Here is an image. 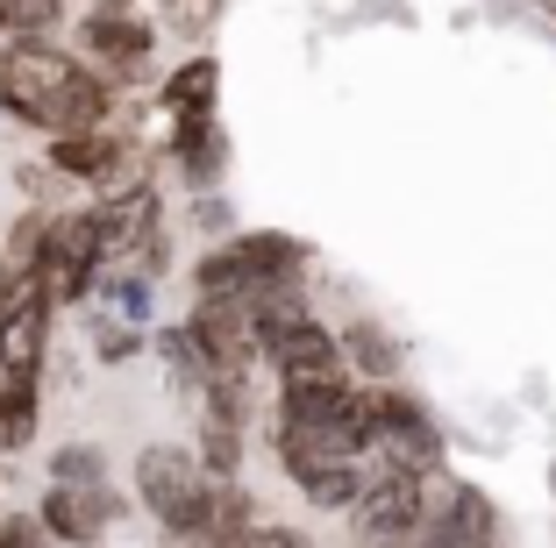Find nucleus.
Segmentation results:
<instances>
[{"mask_svg": "<svg viewBox=\"0 0 556 548\" xmlns=\"http://www.w3.org/2000/svg\"><path fill=\"white\" fill-rule=\"evenodd\" d=\"M0 107L29 122V129H100L108 114H115V93L100 79L86 58L58 50L50 36H8L0 50Z\"/></svg>", "mask_w": 556, "mask_h": 548, "instance_id": "f257e3e1", "label": "nucleus"}, {"mask_svg": "<svg viewBox=\"0 0 556 548\" xmlns=\"http://www.w3.org/2000/svg\"><path fill=\"white\" fill-rule=\"evenodd\" d=\"M207 477L200 449H179V442H150L136 456V499L164 520L172 541H207Z\"/></svg>", "mask_w": 556, "mask_h": 548, "instance_id": "f03ea898", "label": "nucleus"}, {"mask_svg": "<svg viewBox=\"0 0 556 548\" xmlns=\"http://www.w3.org/2000/svg\"><path fill=\"white\" fill-rule=\"evenodd\" d=\"M300 271H307V242L278 235V228H250V235H236V242H214L207 257L193 264V285L257 300V292H271V285H293Z\"/></svg>", "mask_w": 556, "mask_h": 548, "instance_id": "7ed1b4c3", "label": "nucleus"}, {"mask_svg": "<svg viewBox=\"0 0 556 548\" xmlns=\"http://www.w3.org/2000/svg\"><path fill=\"white\" fill-rule=\"evenodd\" d=\"M371 456L378 463L435 470L442 463V428L414 392H400L393 378H371Z\"/></svg>", "mask_w": 556, "mask_h": 548, "instance_id": "20e7f679", "label": "nucleus"}, {"mask_svg": "<svg viewBox=\"0 0 556 548\" xmlns=\"http://www.w3.org/2000/svg\"><path fill=\"white\" fill-rule=\"evenodd\" d=\"M421 492H428V506H421V541L471 548V541H492V534H500V506H492L478 484L450 477L442 463L421 470Z\"/></svg>", "mask_w": 556, "mask_h": 548, "instance_id": "39448f33", "label": "nucleus"}, {"mask_svg": "<svg viewBox=\"0 0 556 548\" xmlns=\"http://www.w3.org/2000/svg\"><path fill=\"white\" fill-rule=\"evenodd\" d=\"M421 470L407 463H378L371 456V484H364V499L350 506V527L364 534V541H414L421 534Z\"/></svg>", "mask_w": 556, "mask_h": 548, "instance_id": "423d86ee", "label": "nucleus"}, {"mask_svg": "<svg viewBox=\"0 0 556 548\" xmlns=\"http://www.w3.org/2000/svg\"><path fill=\"white\" fill-rule=\"evenodd\" d=\"M108 271V250H100V214H50V250H43V285L58 307L86 300Z\"/></svg>", "mask_w": 556, "mask_h": 548, "instance_id": "0eeeda50", "label": "nucleus"}, {"mask_svg": "<svg viewBox=\"0 0 556 548\" xmlns=\"http://www.w3.org/2000/svg\"><path fill=\"white\" fill-rule=\"evenodd\" d=\"M193 335H200V349L214 356V371H222V378H250V371H257V356H264L257 307H250L243 292H200Z\"/></svg>", "mask_w": 556, "mask_h": 548, "instance_id": "6e6552de", "label": "nucleus"}, {"mask_svg": "<svg viewBox=\"0 0 556 548\" xmlns=\"http://www.w3.org/2000/svg\"><path fill=\"white\" fill-rule=\"evenodd\" d=\"M150 43H157V29H150V22L136 15V8H93V15L79 22V50H86V65H93L108 86L143 79V72H150Z\"/></svg>", "mask_w": 556, "mask_h": 548, "instance_id": "1a4fd4ad", "label": "nucleus"}, {"mask_svg": "<svg viewBox=\"0 0 556 548\" xmlns=\"http://www.w3.org/2000/svg\"><path fill=\"white\" fill-rule=\"evenodd\" d=\"M250 378H214L200 392V463L207 470H243V420H250Z\"/></svg>", "mask_w": 556, "mask_h": 548, "instance_id": "9d476101", "label": "nucleus"}, {"mask_svg": "<svg viewBox=\"0 0 556 548\" xmlns=\"http://www.w3.org/2000/svg\"><path fill=\"white\" fill-rule=\"evenodd\" d=\"M93 214H100V250H108V264H129L136 250L157 264V193H150V186L100 200Z\"/></svg>", "mask_w": 556, "mask_h": 548, "instance_id": "9b49d317", "label": "nucleus"}, {"mask_svg": "<svg viewBox=\"0 0 556 548\" xmlns=\"http://www.w3.org/2000/svg\"><path fill=\"white\" fill-rule=\"evenodd\" d=\"M115 520H122V499L108 492V484H65V477H50L43 527L58 534V541H93V534L115 527Z\"/></svg>", "mask_w": 556, "mask_h": 548, "instance_id": "f8f14e48", "label": "nucleus"}, {"mask_svg": "<svg viewBox=\"0 0 556 548\" xmlns=\"http://www.w3.org/2000/svg\"><path fill=\"white\" fill-rule=\"evenodd\" d=\"M172 164H179L186 186H214L222 164H229V136L214 114H193V122H172Z\"/></svg>", "mask_w": 556, "mask_h": 548, "instance_id": "ddd939ff", "label": "nucleus"}, {"mask_svg": "<svg viewBox=\"0 0 556 548\" xmlns=\"http://www.w3.org/2000/svg\"><path fill=\"white\" fill-rule=\"evenodd\" d=\"M122 150H129V143H122L108 122H100V129H65V136H50V171H58V178H86V186H93Z\"/></svg>", "mask_w": 556, "mask_h": 548, "instance_id": "4468645a", "label": "nucleus"}, {"mask_svg": "<svg viewBox=\"0 0 556 548\" xmlns=\"http://www.w3.org/2000/svg\"><path fill=\"white\" fill-rule=\"evenodd\" d=\"M36 378L43 371H22V364L0 356V449H22V442L36 435V406H43Z\"/></svg>", "mask_w": 556, "mask_h": 548, "instance_id": "2eb2a0df", "label": "nucleus"}, {"mask_svg": "<svg viewBox=\"0 0 556 548\" xmlns=\"http://www.w3.org/2000/svg\"><path fill=\"white\" fill-rule=\"evenodd\" d=\"M214 93H222V65L200 50V58H186V65L164 79V100H157V107L172 114V122H193V114H214Z\"/></svg>", "mask_w": 556, "mask_h": 548, "instance_id": "dca6fc26", "label": "nucleus"}, {"mask_svg": "<svg viewBox=\"0 0 556 548\" xmlns=\"http://www.w3.org/2000/svg\"><path fill=\"white\" fill-rule=\"evenodd\" d=\"M150 342H157V356H164V378H172V392H207L214 378H222V371H214V356L200 349L193 321H186V328H157Z\"/></svg>", "mask_w": 556, "mask_h": 548, "instance_id": "f3484780", "label": "nucleus"}, {"mask_svg": "<svg viewBox=\"0 0 556 548\" xmlns=\"http://www.w3.org/2000/svg\"><path fill=\"white\" fill-rule=\"evenodd\" d=\"M250 492H243V477L236 470H214L207 477V541H243L250 527H257V513H250Z\"/></svg>", "mask_w": 556, "mask_h": 548, "instance_id": "a211bd4d", "label": "nucleus"}, {"mask_svg": "<svg viewBox=\"0 0 556 548\" xmlns=\"http://www.w3.org/2000/svg\"><path fill=\"white\" fill-rule=\"evenodd\" d=\"M343 349H350V371H364V378H393L400 371V342L386 335V328H371V321L343 328Z\"/></svg>", "mask_w": 556, "mask_h": 548, "instance_id": "6ab92c4d", "label": "nucleus"}, {"mask_svg": "<svg viewBox=\"0 0 556 548\" xmlns=\"http://www.w3.org/2000/svg\"><path fill=\"white\" fill-rule=\"evenodd\" d=\"M65 22V0H0V36H50Z\"/></svg>", "mask_w": 556, "mask_h": 548, "instance_id": "aec40b11", "label": "nucleus"}, {"mask_svg": "<svg viewBox=\"0 0 556 548\" xmlns=\"http://www.w3.org/2000/svg\"><path fill=\"white\" fill-rule=\"evenodd\" d=\"M43 250H50V214H22L15 235H8V264L15 271H43Z\"/></svg>", "mask_w": 556, "mask_h": 548, "instance_id": "412c9836", "label": "nucleus"}, {"mask_svg": "<svg viewBox=\"0 0 556 548\" xmlns=\"http://www.w3.org/2000/svg\"><path fill=\"white\" fill-rule=\"evenodd\" d=\"M50 477H65V484H108V463H100V449L72 442V449L50 456Z\"/></svg>", "mask_w": 556, "mask_h": 548, "instance_id": "4be33fe9", "label": "nucleus"}, {"mask_svg": "<svg viewBox=\"0 0 556 548\" xmlns=\"http://www.w3.org/2000/svg\"><path fill=\"white\" fill-rule=\"evenodd\" d=\"M108 307H115V321H143L150 314V278H108Z\"/></svg>", "mask_w": 556, "mask_h": 548, "instance_id": "5701e85b", "label": "nucleus"}, {"mask_svg": "<svg viewBox=\"0 0 556 548\" xmlns=\"http://www.w3.org/2000/svg\"><path fill=\"white\" fill-rule=\"evenodd\" d=\"M214 15H222V0H164V22L179 36H207Z\"/></svg>", "mask_w": 556, "mask_h": 548, "instance_id": "b1692460", "label": "nucleus"}, {"mask_svg": "<svg viewBox=\"0 0 556 548\" xmlns=\"http://www.w3.org/2000/svg\"><path fill=\"white\" fill-rule=\"evenodd\" d=\"M143 349V335L136 328H100V364H122V356Z\"/></svg>", "mask_w": 556, "mask_h": 548, "instance_id": "393cba45", "label": "nucleus"}, {"mask_svg": "<svg viewBox=\"0 0 556 548\" xmlns=\"http://www.w3.org/2000/svg\"><path fill=\"white\" fill-rule=\"evenodd\" d=\"M43 534H50V527H43V513H36V520H29V513H15L8 527H0V548H29V541H43Z\"/></svg>", "mask_w": 556, "mask_h": 548, "instance_id": "a878e982", "label": "nucleus"}, {"mask_svg": "<svg viewBox=\"0 0 556 548\" xmlns=\"http://www.w3.org/2000/svg\"><path fill=\"white\" fill-rule=\"evenodd\" d=\"M200 228H207V235H229V207H222V200H200Z\"/></svg>", "mask_w": 556, "mask_h": 548, "instance_id": "bb28decb", "label": "nucleus"}, {"mask_svg": "<svg viewBox=\"0 0 556 548\" xmlns=\"http://www.w3.org/2000/svg\"><path fill=\"white\" fill-rule=\"evenodd\" d=\"M93 8H136V0H93Z\"/></svg>", "mask_w": 556, "mask_h": 548, "instance_id": "cd10ccee", "label": "nucleus"}, {"mask_svg": "<svg viewBox=\"0 0 556 548\" xmlns=\"http://www.w3.org/2000/svg\"><path fill=\"white\" fill-rule=\"evenodd\" d=\"M535 8H549V15H556V0H535Z\"/></svg>", "mask_w": 556, "mask_h": 548, "instance_id": "c85d7f7f", "label": "nucleus"}]
</instances>
